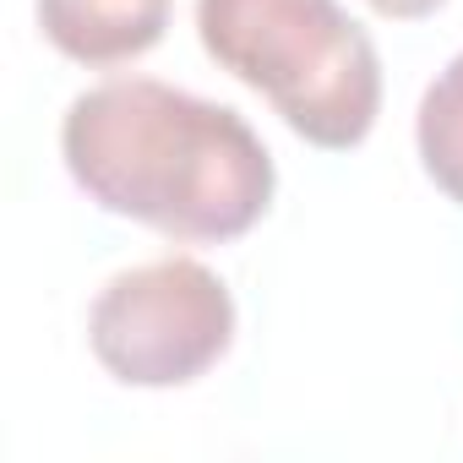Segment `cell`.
I'll return each instance as SVG.
<instances>
[{
  "instance_id": "cell-1",
  "label": "cell",
  "mask_w": 463,
  "mask_h": 463,
  "mask_svg": "<svg viewBox=\"0 0 463 463\" xmlns=\"http://www.w3.org/2000/svg\"><path fill=\"white\" fill-rule=\"evenodd\" d=\"M61 158L115 218L223 246L273 207L279 169L251 120L158 77H109L66 104Z\"/></svg>"
},
{
  "instance_id": "cell-4",
  "label": "cell",
  "mask_w": 463,
  "mask_h": 463,
  "mask_svg": "<svg viewBox=\"0 0 463 463\" xmlns=\"http://www.w3.org/2000/svg\"><path fill=\"white\" fill-rule=\"evenodd\" d=\"M175 0H39L44 39L77 66H126L169 28Z\"/></svg>"
},
{
  "instance_id": "cell-2",
  "label": "cell",
  "mask_w": 463,
  "mask_h": 463,
  "mask_svg": "<svg viewBox=\"0 0 463 463\" xmlns=\"http://www.w3.org/2000/svg\"><path fill=\"white\" fill-rule=\"evenodd\" d=\"M196 39L311 147H360L382 115L376 44L338 0H196Z\"/></svg>"
},
{
  "instance_id": "cell-6",
  "label": "cell",
  "mask_w": 463,
  "mask_h": 463,
  "mask_svg": "<svg viewBox=\"0 0 463 463\" xmlns=\"http://www.w3.org/2000/svg\"><path fill=\"white\" fill-rule=\"evenodd\" d=\"M371 6H376L382 17H392V23H414V17H430L441 0H371Z\"/></svg>"
},
{
  "instance_id": "cell-3",
  "label": "cell",
  "mask_w": 463,
  "mask_h": 463,
  "mask_svg": "<svg viewBox=\"0 0 463 463\" xmlns=\"http://www.w3.org/2000/svg\"><path fill=\"white\" fill-rule=\"evenodd\" d=\"M88 344L126 387H185L235 344V295L196 257H158L99 289Z\"/></svg>"
},
{
  "instance_id": "cell-5",
  "label": "cell",
  "mask_w": 463,
  "mask_h": 463,
  "mask_svg": "<svg viewBox=\"0 0 463 463\" xmlns=\"http://www.w3.org/2000/svg\"><path fill=\"white\" fill-rule=\"evenodd\" d=\"M414 147L430 185L463 207V50L436 71L414 115Z\"/></svg>"
}]
</instances>
